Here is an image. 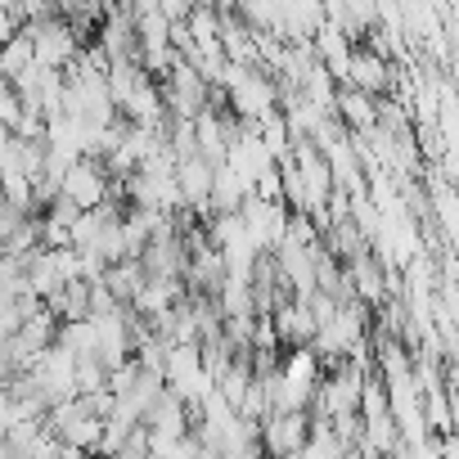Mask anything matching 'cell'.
<instances>
[{
	"instance_id": "ba28073f",
	"label": "cell",
	"mask_w": 459,
	"mask_h": 459,
	"mask_svg": "<svg viewBox=\"0 0 459 459\" xmlns=\"http://www.w3.org/2000/svg\"><path fill=\"white\" fill-rule=\"evenodd\" d=\"M176 189H180V207L194 221H207V189H212V167L203 158H180L176 162Z\"/></svg>"
},
{
	"instance_id": "8992f818",
	"label": "cell",
	"mask_w": 459,
	"mask_h": 459,
	"mask_svg": "<svg viewBox=\"0 0 459 459\" xmlns=\"http://www.w3.org/2000/svg\"><path fill=\"white\" fill-rule=\"evenodd\" d=\"M392 77H396V68H387L378 55H369L365 46H356L351 59H347L342 86H351V91H360V95H369V100H383V95L392 91Z\"/></svg>"
},
{
	"instance_id": "5b68a950",
	"label": "cell",
	"mask_w": 459,
	"mask_h": 459,
	"mask_svg": "<svg viewBox=\"0 0 459 459\" xmlns=\"http://www.w3.org/2000/svg\"><path fill=\"white\" fill-rule=\"evenodd\" d=\"M104 167L100 162H91V158H77L68 171H64V180H59V198L64 203H73L77 212H91V207H100L104 203Z\"/></svg>"
},
{
	"instance_id": "9c48e42d",
	"label": "cell",
	"mask_w": 459,
	"mask_h": 459,
	"mask_svg": "<svg viewBox=\"0 0 459 459\" xmlns=\"http://www.w3.org/2000/svg\"><path fill=\"white\" fill-rule=\"evenodd\" d=\"M271 325H275L280 347H311V338H316V325H311L307 302H284V307H275V311H271Z\"/></svg>"
},
{
	"instance_id": "8fae6325",
	"label": "cell",
	"mask_w": 459,
	"mask_h": 459,
	"mask_svg": "<svg viewBox=\"0 0 459 459\" xmlns=\"http://www.w3.org/2000/svg\"><path fill=\"white\" fill-rule=\"evenodd\" d=\"M194 149H198V158L207 162V167H221V158H225V131H221V108H203L198 117H194Z\"/></svg>"
},
{
	"instance_id": "ac0fdd59",
	"label": "cell",
	"mask_w": 459,
	"mask_h": 459,
	"mask_svg": "<svg viewBox=\"0 0 459 459\" xmlns=\"http://www.w3.org/2000/svg\"><path fill=\"white\" fill-rule=\"evenodd\" d=\"M135 378H140V365H135V360H122V365L108 369V392H113V396H126V392L135 387Z\"/></svg>"
},
{
	"instance_id": "52a82bcc",
	"label": "cell",
	"mask_w": 459,
	"mask_h": 459,
	"mask_svg": "<svg viewBox=\"0 0 459 459\" xmlns=\"http://www.w3.org/2000/svg\"><path fill=\"white\" fill-rule=\"evenodd\" d=\"M95 46L104 50L108 64H122V59H135V55H140V50H135V28H131L126 10L104 5V19H100V28H95Z\"/></svg>"
},
{
	"instance_id": "44dd1931",
	"label": "cell",
	"mask_w": 459,
	"mask_h": 459,
	"mask_svg": "<svg viewBox=\"0 0 459 459\" xmlns=\"http://www.w3.org/2000/svg\"><path fill=\"white\" fill-rule=\"evenodd\" d=\"M0 207H5V194H0Z\"/></svg>"
},
{
	"instance_id": "7c38bea8",
	"label": "cell",
	"mask_w": 459,
	"mask_h": 459,
	"mask_svg": "<svg viewBox=\"0 0 459 459\" xmlns=\"http://www.w3.org/2000/svg\"><path fill=\"white\" fill-rule=\"evenodd\" d=\"M144 280H149V275H144V266H140V262H117V266H108V271H104V280H100V284L108 289V298H113L117 307H131V302H135V293L144 289Z\"/></svg>"
},
{
	"instance_id": "d6986e66",
	"label": "cell",
	"mask_w": 459,
	"mask_h": 459,
	"mask_svg": "<svg viewBox=\"0 0 459 459\" xmlns=\"http://www.w3.org/2000/svg\"><path fill=\"white\" fill-rule=\"evenodd\" d=\"M14 423H23V419H19V410H14V401L5 396V387H0V441H5V432H10Z\"/></svg>"
},
{
	"instance_id": "30bf717a",
	"label": "cell",
	"mask_w": 459,
	"mask_h": 459,
	"mask_svg": "<svg viewBox=\"0 0 459 459\" xmlns=\"http://www.w3.org/2000/svg\"><path fill=\"white\" fill-rule=\"evenodd\" d=\"M248 198V185L239 176H230L225 167H212V189H207V212L212 216H235Z\"/></svg>"
},
{
	"instance_id": "277c9868",
	"label": "cell",
	"mask_w": 459,
	"mask_h": 459,
	"mask_svg": "<svg viewBox=\"0 0 459 459\" xmlns=\"http://www.w3.org/2000/svg\"><path fill=\"white\" fill-rule=\"evenodd\" d=\"M307 432H311V419L307 414H266L257 441H262V455L266 459H293L307 446Z\"/></svg>"
},
{
	"instance_id": "ffe728a7",
	"label": "cell",
	"mask_w": 459,
	"mask_h": 459,
	"mask_svg": "<svg viewBox=\"0 0 459 459\" xmlns=\"http://www.w3.org/2000/svg\"><path fill=\"white\" fill-rule=\"evenodd\" d=\"M0 459H23V455H19V450H10L5 441H0Z\"/></svg>"
},
{
	"instance_id": "9a60e30c",
	"label": "cell",
	"mask_w": 459,
	"mask_h": 459,
	"mask_svg": "<svg viewBox=\"0 0 459 459\" xmlns=\"http://www.w3.org/2000/svg\"><path fill=\"white\" fill-rule=\"evenodd\" d=\"M28 68H32V41L19 32L14 41L0 46V77H5V82H19Z\"/></svg>"
},
{
	"instance_id": "3957f363",
	"label": "cell",
	"mask_w": 459,
	"mask_h": 459,
	"mask_svg": "<svg viewBox=\"0 0 459 459\" xmlns=\"http://www.w3.org/2000/svg\"><path fill=\"white\" fill-rule=\"evenodd\" d=\"M73 374H77V360H73L64 347H46V351L32 360V369H28V378L41 387L46 405H59V401H73V396H77Z\"/></svg>"
},
{
	"instance_id": "4fadbf2b",
	"label": "cell",
	"mask_w": 459,
	"mask_h": 459,
	"mask_svg": "<svg viewBox=\"0 0 459 459\" xmlns=\"http://www.w3.org/2000/svg\"><path fill=\"white\" fill-rule=\"evenodd\" d=\"M253 131H257V140H262V149H266V158H271L275 167L289 162V153H293V135H289V122H284L280 113H271V117L257 122Z\"/></svg>"
},
{
	"instance_id": "e0dca14e",
	"label": "cell",
	"mask_w": 459,
	"mask_h": 459,
	"mask_svg": "<svg viewBox=\"0 0 459 459\" xmlns=\"http://www.w3.org/2000/svg\"><path fill=\"white\" fill-rule=\"evenodd\" d=\"M73 383H77V396L108 392V369H104L100 360H77V374H73Z\"/></svg>"
},
{
	"instance_id": "2e32d148",
	"label": "cell",
	"mask_w": 459,
	"mask_h": 459,
	"mask_svg": "<svg viewBox=\"0 0 459 459\" xmlns=\"http://www.w3.org/2000/svg\"><path fill=\"white\" fill-rule=\"evenodd\" d=\"M423 423L432 437H450V387L437 396H423Z\"/></svg>"
},
{
	"instance_id": "6da1fadb",
	"label": "cell",
	"mask_w": 459,
	"mask_h": 459,
	"mask_svg": "<svg viewBox=\"0 0 459 459\" xmlns=\"http://www.w3.org/2000/svg\"><path fill=\"white\" fill-rule=\"evenodd\" d=\"M212 91L225 95L230 117L244 122V126H257V122H266L271 113H280V86H275V77L262 73V68H235V64H225Z\"/></svg>"
},
{
	"instance_id": "7a4b0ae2",
	"label": "cell",
	"mask_w": 459,
	"mask_h": 459,
	"mask_svg": "<svg viewBox=\"0 0 459 459\" xmlns=\"http://www.w3.org/2000/svg\"><path fill=\"white\" fill-rule=\"evenodd\" d=\"M28 41H32V64L37 68H50V73H64L68 64H73V55H77V37H73V28L59 19V10L50 14V19H41V23H28V28H19Z\"/></svg>"
},
{
	"instance_id": "5bb4252c",
	"label": "cell",
	"mask_w": 459,
	"mask_h": 459,
	"mask_svg": "<svg viewBox=\"0 0 459 459\" xmlns=\"http://www.w3.org/2000/svg\"><path fill=\"white\" fill-rule=\"evenodd\" d=\"M100 437H104V423H100V419H91V414H77V419L59 432V441H64V446H73V450H82V455H95Z\"/></svg>"
}]
</instances>
